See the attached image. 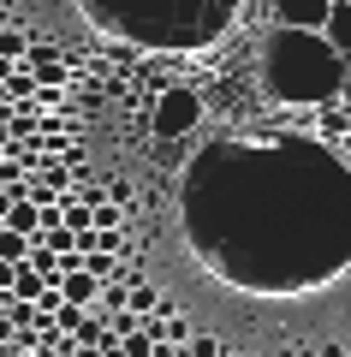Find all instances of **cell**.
I'll list each match as a JSON object with an SVG mask.
<instances>
[{
    "mask_svg": "<svg viewBox=\"0 0 351 357\" xmlns=\"http://www.w3.org/2000/svg\"><path fill=\"white\" fill-rule=\"evenodd\" d=\"M96 232H119V215H113V208H101V203H96Z\"/></svg>",
    "mask_w": 351,
    "mask_h": 357,
    "instance_id": "obj_17",
    "label": "cell"
},
{
    "mask_svg": "<svg viewBox=\"0 0 351 357\" xmlns=\"http://www.w3.org/2000/svg\"><path fill=\"white\" fill-rule=\"evenodd\" d=\"M60 77H66V66H60V60H54V66H36V84H42V89H54Z\"/></svg>",
    "mask_w": 351,
    "mask_h": 357,
    "instance_id": "obj_16",
    "label": "cell"
},
{
    "mask_svg": "<svg viewBox=\"0 0 351 357\" xmlns=\"http://www.w3.org/2000/svg\"><path fill=\"white\" fill-rule=\"evenodd\" d=\"M185 238L244 292H310L351 262V161L315 131L221 137L179 178Z\"/></svg>",
    "mask_w": 351,
    "mask_h": 357,
    "instance_id": "obj_1",
    "label": "cell"
},
{
    "mask_svg": "<svg viewBox=\"0 0 351 357\" xmlns=\"http://www.w3.org/2000/svg\"><path fill=\"white\" fill-rule=\"evenodd\" d=\"M6 227L24 232V238H36V232H42V208L24 203V197H13V203H6Z\"/></svg>",
    "mask_w": 351,
    "mask_h": 357,
    "instance_id": "obj_8",
    "label": "cell"
},
{
    "mask_svg": "<svg viewBox=\"0 0 351 357\" xmlns=\"http://www.w3.org/2000/svg\"><path fill=\"white\" fill-rule=\"evenodd\" d=\"M226 357H232V351H226Z\"/></svg>",
    "mask_w": 351,
    "mask_h": 357,
    "instance_id": "obj_25",
    "label": "cell"
},
{
    "mask_svg": "<svg viewBox=\"0 0 351 357\" xmlns=\"http://www.w3.org/2000/svg\"><path fill=\"white\" fill-rule=\"evenodd\" d=\"M6 96H13V102H30V96H42L36 66H13V77H6Z\"/></svg>",
    "mask_w": 351,
    "mask_h": 357,
    "instance_id": "obj_10",
    "label": "cell"
},
{
    "mask_svg": "<svg viewBox=\"0 0 351 357\" xmlns=\"http://www.w3.org/2000/svg\"><path fill=\"white\" fill-rule=\"evenodd\" d=\"M197 119H202V96L197 89H161V96H155V137L161 143L191 137Z\"/></svg>",
    "mask_w": 351,
    "mask_h": 357,
    "instance_id": "obj_4",
    "label": "cell"
},
{
    "mask_svg": "<svg viewBox=\"0 0 351 357\" xmlns=\"http://www.w3.org/2000/svg\"><path fill=\"white\" fill-rule=\"evenodd\" d=\"M6 119H13V114H0V155H6V149H13V143H18V137H13V126H6Z\"/></svg>",
    "mask_w": 351,
    "mask_h": 357,
    "instance_id": "obj_18",
    "label": "cell"
},
{
    "mask_svg": "<svg viewBox=\"0 0 351 357\" xmlns=\"http://www.w3.org/2000/svg\"><path fill=\"white\" fill-rule=\"evenodd\" d=\"M24 256H30V238H24V232H13L6 220H0V262H24Z\"/></svg>",
    "mask_w": 351,
    "mask_h": 357,
    "instance_id": "obj_11",
    "label": "cell"
},
{
    "mask_svg": "<svg viewBox=\"0 0 351 357\" xmlns=\"http://www.w3.org/2000/svg\"><path fill=\"white\" fill-rule=\"evenodd\" d=\"M0 13H6V0H0Z\"/></svg>",
    "mask_w": 351,
    "mask_h": 357,
    "instance_id": "obj_23",
    "label": "cell"
},
{
    "mask_svg": "<svg viewBox=\"0 0 351 357\" xmlns=\"http://www.w3.org/2000/svg\"><path fill=\"white\" fill-rule=\"evenodd\" d=\"M191 333H197V328H191L185 316H167V321H161V340H167V345H185Z\"/></svg>",
    "mask_w": 351,
    "mask_h": 357,
    "instance_id": "obj_15",
    "label": "cell"
},
{
    "mask_svg": "<svg viewBox=\"0 0 351 357\" xmlns=\"http://www.w3.org/2000/svg\"><path fill=\"white\" fill-rule=\"evenodd\" d=\"M42 292H48V274H42V268H30V262H18V274H13V298L36 304Z\"/></svg>",
    "mask_w": 351,
    "mask_h": 357,
    "instance_id": "obj_9",
    "label": "cell"
},
{
    "mask_svg": "<svg viewBox=\"0 0 351 357\" xmlns=\"http://www.w3.org/2000/svg\"><path fill=\"white\" fill-rule=\"evenodd\" d=\"M54 286H60V298H66V304H77V310H89L101 298V280L89 274V268H72V274H60Z\"/></svg>",
    "mask_w": 351,
    "mask_h": 357,
    "instance_id": "obj_6",
    "label": "cell"
},
{
    "mask_svg": "<svg viewBox=\"0 0 351 357\" xmlns=\"http://www.w3.org/2000/svg\"><path fill=\"white\" fill-rule=\"evenodd\" d=\"M24 48H30V42H24V30H13V24H6V30H0V54H6V60H24Z\"/></svg>",
    "mask_w": 351,
    "mask_h": 357,
    "instance_id": "obj_14",
    "label": "cell"
},
{
    "mask_svg": "<svg viewBox=\"0 0 351 357\" xmlns=\"http://www.w3.org/2000/svg\"><path fill=\"white\" fill-rule=\"evenodd\" d=\"M89 13V24L107 36H126L131 48H209L232 18L239 0H77Z\"/></svg>",
    "mask_w": 351,
    "mask_h": 357,
    "instance_id": "obj_2",
    "label": "cell"
},
{
    "mask_svg": "<svg viewBox=\"0 0 351 357\" xmlns=\"http://www.w3.org/2000/svg\"><path fill=\"white\" fill-rule=\"evenodd\" d=\"M60 215H66V232H89V227H96V208H89V203H66Z\"/></svg>",
    "mask_w": 351,
    "mask_h": 357,
    "instance_id": "obj_12",
    "label": "cell"
},
{
    "mask_svg": "<svg viewBox=\"0 0 351 357\" xmlns=\"http://www.w3.org/2000/svg\"><path fill=\"white\" fill-rule=\"evenodd\" d=\"M72 357H101V345H84V340H72Z\"/></svg>",
    "mask_w": 351,
    "mask_h": 357,
    "instance_id": "obj_19",
    "label": "cell"
},
{
    "mask_svg": "<svg viewBox=\"0 0 351 357\" xmlns=\"http://www.w3.org/2000/svg\"><path fill=\"white\" fill-rule=\"evenodd\" d=\"M339 102H351V60H345V96H339Z\"/></svg>",
    "mask_w": 351,
    "mask_h": 357,
    "instance_id": "obj_22",
    "label": "cell"
},
{
    "mask_svg": "<svg viewBox=\"0 0 351 357\" xmlns=\"http://www.w3.org/2000/svg\"><path fill=\"white\" fill-rule=\"evenodd\" d=\"M54 357H66V351H54Z\"/></svg>",
    "mask_w": 351,
    "mask_h": 357,
    "instance_id": "obj_24",
    "label": "cell"
},
{
    "mask_svg": "<svg viewBox=\"0 0 351 357\" xmlns=\"http://www.w3.org/2000/svg\"><path fill=\"white\" fill-rule=\"evenodd\" d=\"M18 351H24L18 340H0V357H18Z\"/></svg>",
    "mask_w": 351,
    "mask_h": 357,
    "instance_id": "obj_20",
    "label": "cell"
},
{
    "mask_svg": "<svg viewBox=\"0 0 351 357\" xmlns=\"http://www.w3.org/2000/svg\"><path fill=\"white\" fill-rule=\"evenodd\" d=\"M322 36H327V42H334V48L351 60V0H334V13H327Z\"/></svg>",
    "mask_w": 351,
    "mask_h": 357,
    "instance_id": "obj_7",
    "label": "cell"
},
{
    "mask_svg": "<svg viewBox=\"0 0 351 357\" xmlns=\"http://www.w3.org/2000/svg\"><path fill=\"white\" fill-rule=\"evenodd\" d=\"M0 114H13V96H6V84H0Z\"/></svg>",
    "mask_w": 351,
    "mask_h": 357,
    "instance_id": "obj_21",
    "label": "cell"
},
{
    "mask_svg": "<svg viewBox=\"0 0 351 357\" xmlns=\"http://www.w3.org/2000/svg\"><path fill=\"white\" fill-rule=\"evenodd\" d=\"M268 13L286 30H322L327 13H334V0H268Z\"/></svg>",
    "mask_w": 351,
    "mask_h": 357,
    "instance_id": "obj_5",
    "label": "cell"
},
{
    "mask_svg": "<svg viewBox=\"0 0 351 357\" xmlns=\"http://www.w3.org/2000/svg\"><path fill=\"white\" fill-rule=\"evenodd\" d=\"M262 84L286 107H334L345 96V54L322 30L274 24L262 42Z\"/></svg>",
    "mask_w": 351,
    "mask_h": 357,
    "instance_id": "obj_3",
    "label": "cell"
},
{
    "mask_svg": "<svg viewBox=\"0 0 351 357\" xmlns=\"http://www.w3.org/2000/svg\"><path fill=\"white\" fill-rule=\"evenodd\" d=\"M185 357H226V351H221L214 333H191V340H185Z\"/></svg>",
    "mask_w": 351,
    "mask_h": 357,
    "instance_id": "obj_13",
    "label": "cell"
}]
</instances>
